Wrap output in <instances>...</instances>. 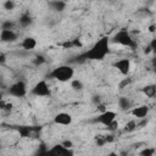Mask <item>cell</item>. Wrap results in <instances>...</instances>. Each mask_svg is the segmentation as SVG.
I'll use <instances>...</instances> for the list:
<instances>
[{
	"label": "cell",
	"instance_id": "4316f807",
	"mask_svg": "<svg viewBox=\"0 0 156 156\" xmlns=\"http://www.w3.org/2000/svg\"><path fill=\"white\" fill-rule=\"evenodd\" d=\"M108 156H121L119 154H117V152H115V151H112V152H110L108 154Z\"/></svg>",
	"mask_w": 156,
	"mask_h": 156
},
{
	"label": "cell",
	"instance_id": "83f0119b",
	"mask_svg": "<svg viewBox=\"0 0 156 156\" xmlns=\"http://www.w3.org/2000/svg\"><path fill=\"white\" fill-rule=\"evenodd\" d=\"M152 68H154V72L156 73V61H154V63H152Z\"/></svg>",
	"mask_w": 156,
	"mask_h": 156
},
{
	"label": "cell",
	"instance_id": "7a4b0ae2",
	"mask_svg": "<svg viewBox=\"0 0 156 156\" xmlns=\"http://www.w3.org/2000/svg\"><path fill=\"white\" fill-rule=\"evenodd\" d=\"M73 76H74V68L69 65H60L52 68V71L49 73V78L61 83L71 82L73 79Z\"/></svg>",
	"mask_w": 156,
	"mask_h": 156
},
{
	"label": "cell",
	"instance_id": "ffe728a7",
	"mask_svg": "<svg viewBox=\"0 0 156 156\" xmlns=\"http://www.w3.org/2000/svg\"><path fill=\"white\" fill-rule=\"evenodd\" d=\"M46 62V58L44 57V56H41V55H38L34 60H33V63L35 65V66H40V65H43V63H45Z\"/></svg>",
	"mask_w": 156,
	"mask_h": 156
},
{
	"label": "cell",
	"instance_id": "30bf717a",
	"mask_svg": "<svg viewBox=\"0 0 156 156\" xmlns=\"http://www.w3.org/2000/svg\"><path fill=\"white\" fill-rule=\"evenodd\" d=\"M73 122V117L68 112H58L54 116V123L57 126H69Z\"/></svg>",
	"mask_w": 156,
	"mask_h": 156
},
{
	"label": "cell",
	"instance_id": "9a60e30c",
	"mask_svg": "<svg viewBox=\"0 0 156 156\" xmlns=\"http://www.w3.org/2000/svg\"><path fill=\"white\" fill-rule=\"evenodd\" d=\"M66 6H67V4L61 0H54V1L49 2V7L56 12H62L63 10H66Z\"/></svg>",
	"mask_w": 156,
	"mask_h": 156
},
{
	"label": "cell",
	"instance_id": "d4e9b609",
	"mask_svg": "<svg viewBox=\"0 0 156 156\" xmlns=\"http://www.w3.org/2000/svg\"><path fill=\"white\" fill-rule=\"evenodd\" d=\"M62 144H63L66 147H69V149H72V146H73V143H72L71 140H63Z\"/></svg>",
	"mask_w": 156,
	"mask_h": 156
},
{
	"label": "cell",
	"instance_id": "484cf974",
	"mask_svg": "<svg viewBox=\"0 0 156 156\" xmlns=\"http://www.w3.org/2000/svg\"><path fill=\"white\" fill-rule=\"evenodd\" d=\"M5 61H6V55H5L4 52H1V54H0V62H1V65H4Z\"/></svg>",
	"mask_w": 156,
	"mask_h": 156
},
{
	"label": "cell",
	"instance_id": "2e32d148",
	"mask_svg": "<svg viewBox=\"0 0 156 156\" xmlns=\"http://www.w3.org/2000/svg\"><path fill=\"white\" fill-rule=\"evenodd\" d=\"M18 22H20V26H21V27L27 28V27H29V26L33 23V18H32V16H30L28 12H24V13H22V15L20 16Z\"/></svg>",
	"mask_w": 156,
	"mask_h": 156
},
{
	"label": "cell",
	"instance_id": "3957f363",
	"mask_svg": "<svg viewBox=\"0 0 156 156\" xmlns=\"http://www.w3.org/2000/svg\"><path fill=\"white\" fill-rule=\"evenodd\" d=\"M111 43H115V44H118V45H122V46H126L129 49H135L138 46V43L132 37L130 32L124 28L119 29L118 32L115 33V35L111 39Z\"/></svg>",
	"mask_w": 156,
	"mask_h": 156
},
{
	"label": "cell",
	"instance_id": "6da1fadb",
	"mask_svg": "<svg viewBox=\"0 0 156 156\" xmlns=\"http://www.w3.org/2000/svg\"><path fill=\"white\" fill-rule=\"evenodd\" d=\"M110 46H111V38L106 35L101 37L87 51H84L79 56V58L87 61H102L110 54Z\"/></svg>",
	"mask_w": 156,
	"mask_h": 156
},
{
	"label": "cell",
	"instance_id": "8fae6325",
	"mask_svg": "<svg viewBox=\"0 0 156 156\" xmlns=\"http://www.w3.org/2000/svg\"><path fill=\"white\" fill-rule=\"evenodd\" d=\"M18 38V34L15 29H1L0 39L2 43H13Z\"/></svg>",
	"mask_w": 156,
	"mask_h": 156
},
{
	"label": "cell",
	"instance_id": "5b68a950",
	"mask_svg": "<svg viewBox=\"0 0 156 156\" xmlns=\"http://www.w3.org/2000/svg\"><path fill=\"white\" fill-rule=\"evenodd\" d=\"M30 94L38 98H50L51 96V89L46 82V79H40L38 80L33 88L30 89Z\"/></svg>",
	"mask_w": 156,
	"mask_h": 156
},
{
	"label": "cell",
	"instance_id": "f1b7e54d",
	"mask_svg": "<svg viewBox=\"0 0 156 156\" xmlns=\"http://www.w3.org/2000/svg\"><path fill=\"white\" fill-rule=\"evenodd\" d=\"M154 30H155V26H151L150 27V32H154Z\"/></svg>",
	"mask_w": 156,
	"mask_h": 156
},
{
	"label": "cell",
	"instance_id": "d6986e66",
	"mask_svg": "<svg viewBox=\"0 0 156 156\" xmlns=\"http://www.w3.org/2000/svg\"><path fill=\"white\" fill-rule=\"evenodd\" d=\"M71 88H72L73 90H76V91H80V90H83L84 84H83L82 80H79V79H72V80H71Z\"/></svg>",
	"mask_w": 156,
	"mask_h": 156
},
{
	"label": "cell",
	"instance_id": "277c9868",
	"mask_svg": "<svg viewBox=\"0 0 156 156\" xmlns=\"http://www.w3.org/2000/svg\"><path fill=\"white\" fill-rule=\"evenodd\" d=\"M7 93L12 98H17V99H21V98H24L28 93V87H27V83L22 79L20 80H16L13 82L9 89H7Z\"/></svg>",
	"mask_w": 156,
	"mask_h": 156
},
{
	"label": "cell",
	"instance_id": "4fadbf2b",
	"mask_svg": "<svg viewBox=\"0 0 156 156\" xmlns=\"http://www.w3.org/2000/svg\"><path fill=\"white\" fill-rule=\"evenodd\" d=\"M141 93L146 96V98H155L156 96V84H146L141 88Z\"/></svg>",
	"mask_w": 156,
	"mask_h": 156
},
{
	"label": "cell",
	"instance_id": "8992f818",
	"mask_svg": "<svg viewBox=\"0 0 156 156\" xmlns=\"http://www.w3.org/2000/svg\"><path fill=\"white\" fill-rule=\"evenodd\" d=\"M44 156H74V151L73 149L66 147L62 143H58L46 149Z\"/></svg>",
	"mask_w": 156,
	"mask_h": 156
},
{
	"label": "cell",
	"instance_id": "5bb4252c",
	"mask_svg": "<svg viewBox=\"0 0 156 156\" xmlns=\"http://www.w3.org/2000/svg\"><path fill=\"white\" fill-rule=\"evenodd\" d=\"M117 105L122 111H128L132 107V101L127 96H119L117 100Z\"/></svg>",
	"mask_w": 156,
	"mask_h": 156
},
{
	"label": "cell",
	"instance_id": "ba28073f",
	"mask_svg": "<svg viewBox=\"0 0 156 156\" xmlns=\"http://www.w3.org/2000/svg\"><path fill=\"white\" fill-rule=\"evenodd\" d=\"M113 67H115L122 76H128L129 72H130V68H132V62H130L129 58L122 57V58L117 60V61L113 63Z\"/></svg>",
	"mask_w": 156,
	"mask_h": 156
},
{
	"label": "cell",
	"instance_id": "603a6c76",
	"mask_svg": "<svg viewBox=\"0 0 156 156\" xmlns=\"http://www.w3.org/2000/svg\"><path fill=\"white\" fill-rule=\"evenodd\" d=\"M149 48H150V50H151L154 54H156V37L151 39V41H150V44H149Z\"/></svg>",
	"mask_w": 156,
	"mask_h": 156
},
{
	"label": "cell",
	"instance_id": "e0dca14e",
	"mask_svg": "<svg viewBox=\"0 0 156 156\" xmlns=\"http://www.w3.org/2000/svg\"><path fill=\"white\" fill-rule=\"evenodd\" d=\"M155 152H156V149L155 147L145 146V147H143L138 152V156H155Z\"/></svg>",
	"mask_w": 156,
	"mask_h": 156
},
{
	"label": "cell",
	"instance_id": "ac0fdd59",
	"mask_svg": "<svg viewBox=\"0 0 156 156\" xmlns=\"http://www.w3.org/2000/svg\"><path fill=\"white\" fill-rule=\"evenodd\" d=\"M136 129H138V122L135 119H132V121L127 122L126 126H124V132L126 133H132V132H134Z\"/></svg>",
	"mask_w": 156,
	"mask_h": 156
},
{
	"label": "cell",
	"instance_id": "cb8c5ba5",
	"mask_svg": "<svg viewBox=\"0 0 156 156\" xmlns=\"http://www.w3.org/2000/svg\"><path fill=\"white\" fill-rule=\"evenodd\" d=\"M118 128V122H117V119L113 122V123H111L108 127H107V129L110 130V132H113V130H116Z\"/></svg>",
	"mask_w": 156,
	"mask_h": 156
},
{
	"label": "cell",
	"instance_id": "7c38bea8",
	"mask_svg": "<svg viewBox=\"0 0 156 156\" xmlns=\"http://www.w3.org/2000/svg\"><path fill=\"white\" fill-rule=\"evenodd\" d=\"M37 39L33 37H26L23 38V40L21 41V46L24 51H32L37 48Z\"/></svg>",
	"mask_w": 156,
	"mask_h": 156
},
{
	"label": "cell",
	"instance_id": "7402d4cb",
	"mask_svg": "<svg viewBox=\"0 0 156 156\" xmlns=\"http://www.w3.org/2000/svg\"><path fill=\"white\" fill-rule=\"evenodd\" d=\"M13 27H15V23L11 21H4L1 23V29H13Z\"/></svg>",
	"mask_w": 156,
	"mask_h": 156
},
{
	"label": "cell",
	"instance_id": "52a82bcc",
	"mask_svg": "<svg viewBox=\"0 0 156 156\" xmlns=\"http://www.w3.org/2000/svg\"><path fill=\"white\" fill-rule=\"evenodd\" d=\"M116 117H117V113L112 110H105L102 112H100L95 118H94V122L95 123H99L104 127H108L111 123H113L116 121Z\"/></svg>",
	"mask_w": 156,
	"mask_h": 156
},
{
	"label": "cell",
	"instance_id": "44dd1931",
	"mask_svg": "<svg viewBox=\"0 0 156 156\" xmlns=\"http://www.w3.org/2000/svg\"><path fill=\"white\" fill-rule=\"evenodd\" d=\"M4 7H5V10H13L15 9V6H16V4H15V1H12V0H6V1H4Z\"/></svg>",
	"mask_w": 156,
	"mask_h": 156
},
{
	"label": "cell",
	"instance_id": "9c48e42d",
	"mask_svg": "<svg viewBox=\"0 0 156 156\" xmlns=\"http://www.w3.org/2000/svg\"><path fill=\"white\" fill-rule=\"evenodd\" d=\"M130 115L136 119H145L150 112V107L147 105H138L130 108Z\"/></svg>",
	"mask_w": 156,
	"mask_h": 156
}]
</instances>
